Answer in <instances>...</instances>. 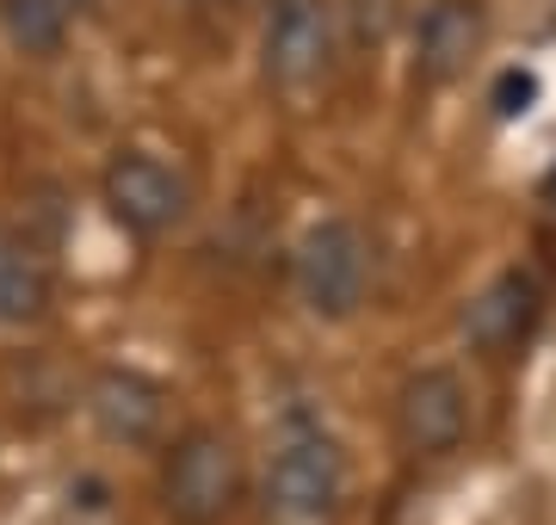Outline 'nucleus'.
<instances>
[{
	"label": "nucleus",
	"instance_id": "9b49d317",
	"mask_svg": "<svg viewBox=\"0 0 556 525\" xmlns=\"http://www.w3.org/2000/svg\"><path fill=\"white\" fill-rule=\"evenodd\" d=\"M68 25H75V13L56 7V0H0V31H7V43L31 62L62 56Z\"/></svg>",
	"mask_w": 556,
	"mask_h": 525
},
{
	"label": "nucleus",
	"instance_id": "7ed1b4c3",
	"mask_svg": "<svg viewBox=\"0 0 556 525\" xmlns=\"http://www.w3.org/2000/svg\"><path fill=\"white\" fill-rule=\"evenodd\" d=\"M291 284L298 304L316 322H353L365 291H371V242L353 217H321L303 229L298 254H291Z\"/></svg>",
	"mask_w": 556,
	"mask_h": 525
},
{
	"label": "nucleus",
	"instance_id": "f8f14e48",
	"mask_svg": "<svg viewBox=\"0 0 556 525\" xmlns=\"http://www.w3.org/2000/svg\"><path fill=\"white\" fill-rule=\"evenodd\" d=\"M538 93H544V81H538V68H501L495 87H489V112H495L501 124L526 118L538 105Z\"/></svg>",
	"mask_w": 556,
	"mask_h": 525
},
{
	"label": "nucleus",
	"instance_id": "ddd939ff",
	"mask_svg": "<svg viewBox=\"0 0 556 525\" xmlns=\"http://www.w3.org/2000/svg\"><path fill=\"white\" fill-rule=\"evenodd\" d=\"M56 7H68V13H87V7H93V0H56Z\"/></svg>",
	"mask_w": 556,
	"mask_h": 525
},
{
	"label": "nucleus",
	"instance_id": "0eeeda50",
	"mask_svg": "<svg viewBox=\"0 0 556 525\" xmlns=\"http://www.w3.org/2000/svg\"><path fill=\"white\" fill-rule=\"evenodd\" d=\"M87 421L112 445H155L167 426V384L142 364H100L87 384Z\"/></svg>",
	"mask_w": 556,
	"mask_h": 525
},
{
	"label": "nucleus",
	"instance_id": "4468645a",
	"mask_svg": "<svg viewBox=\"0 0 556 525\" xmlns=\"http://www.w3.org/2000/svg\"><path fill=\"white\" fill-rule=\"evenodd\" d=\"M371 7H383V0H365V13H371Z\"/></svg>",
	"mask_w": 556,
	"mask_h": 525
},
{
	"label": "nucleus",
	"instance_id": "6e6552de",
	"mask_svg": "<svg viewBox=\"0 0 556 525\" xmlns=\"http://www.w3.org/2000/svg\"><path fill=\"white\" fill-rule=\"evenodd\" d=\"M538 316H544V291H538V279H532V272H519V266H507V272H495V279L464 304L457 334H464L470 353L501 359V353H514V346L532 334Z\"/></svg>",
	"mask_w": 556,
	"mask_h": 525
},
{
	"label": "nucleus",
	"instance_id": "20e7f679",
	"mask_svg": "<svg viewBox=\"0 0 556 525\" xmlns=\"http://www.w3.org/2000/svg\"><path fill=\"white\" fill-rule=\"evenodd\" d=\"M100 199L112 222L142 235V242H161L192 217V180L155 149H118L100 174Z\"/></svg>",
	"mask_w": 556,
	"mask_h": 525
},
{
	"label": "nucleus",
	"instance_id": "39448f33",
	"mask_svg": "<svg viewBox=\"0 0 556 525\" xmlns=\"http://www.w3.org/2000/svg\"><path fill=\"white\" fill-rule=\"evenodd\" d=\"M266 38H260V68L266 87L285 100H303L328 81L340 50V25L328 0H266Z\"/></svg>",
	"mask_w": 556,
	"mask_h": 525
},
{
	"label": "nucleus",
	"instance_id": "f03ea898",
	"mask_svg": "<svg viewBox=\"0 0 556 525\" xmlns=\"http://www.w3.org/2000/svg\"><path fill=\"white\" fill-rule=\"evenodd\" d=\"M241 451L223 426H186L174 433V445L161 451V513L174 525H229V513L241 507Z\"/></svg>",
	"mask_w": 556,
	"mask_h": 525
},
{
	"label": "nucleus",
	"instance_id": "423d86ee",
	"mask_svg": "<svg viewBox=\"0 0 556 525\" xmlns=\"http://www.w3.org/2000/svg\"><path fill=\"white\" fill-rule=\"evenodd\" d=\"M470 433V384L452 364H420L396 389V439L415 458H445Z\"/></svg>",
	"mask_w": 556,
	"mask_h": 525
},
{
	"label": "nucleus",
	"instance_id": "1a4fd4ad",
	"mask_svg": "<svg viewBox=\"0 0 556 525\" xmlns=\"http://www.w3.org/2000/svg\"><path fill=\"white\" fill-rule=\"evenodd\" d=\"M489 43V13L482 0H433L415 20V75L427 87L457 81Z\"/></svg>",
	"mask_w": 556,
	"mask_h": 525
},
{
	"label": "nucleus",
	"instance_id": "9d476101",
	"mask_svg": "<svg viewBox=\"0 0 556 525\" xmlns=\"http://www.w3.org/2000/svg\"><path fill=\"white\" fill-rule=\"evenodd\" d=\"M56 304L50 272L31 254V242H20L7 222H0V328H38Z\"/></svg>",
	"mask_w": 556,
	"mask_h": 525
},
{
	"label": "nucleus",
	"instance_id": "f257e3e1",
	"mask_svg": "<svg viewBox=\"0 0 556 525\" xmlns=\"http://www.w3.org/2000/svg\"><path fill=\"white\" fill-rule=\"evenodd\" d=\"M346 501V451L321 421L291 414L266 458V513L278 525H328Z\"/></svg>",
	"mask_w": 556,
	"mask_h": 525
}]
</instances>
